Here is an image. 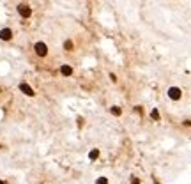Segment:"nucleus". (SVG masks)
I'll return each mask as SVG.
<instances>
[{"label": "nucleus", "instance_id": "f257e3e1", "mask_svg": "<svg viewBox=\"0 0 191 184\" xmlns=\"http://www.w3.org/2000/svg\"><path fill=\"white\" fill-rule=\"evenodd\" d=\"M16 9H18V14L21 18H30V16H32V9H30V5H27V4H19Z\"/></svg>", "mask_w": 191, "mask_h": 184}, {"label": "nucleus", "instance_id": "f03ea898", "mask_svg": "<svg viewBox=\"0 0 191 184\" xmlns=\"http://www.w3.org/2000/svg\"><path fill=\"white\" fill-rule=\"evenodd\" d=\"M34 50H36V55L37 57H46L48 55V46H46V43H36L34 44Z\"/></svg>", "mask_w": 191, "mask_h": 184}, {"label": "nucleus", "instance_id": "7ed1b4c3", "mask_svg": "<svg viewBox=\"0 0 191 184\" xmlns=\"http://www.w3.org/2000/svg\"><path fill=\"white\" fill-rule=\"evenodd\" d=\"M168 97H170L172 101H179V99L182 97V91H181L179 87H170V89H168Z\"/></svg>", "mask_w": 191, "mask_h": 184}, {"label": "nucleus", "instance_id": "20e7f679", "mask_svg": "<svg viewBox=\"0 0 191 184\" xmlns=\"http://www.w3.org/2000/svg\"><path fill=\"white\" fill-rule=\"evenodd\" d=\"M19 91L23 92L25 96H28V97H34L36 96V92H34V89L28 85V83H19Z\"/></svg>", "mask_w": 191, "mask_h": 184}, {"label": "nucleus", "instance_id": "39448f33", "mask_svg": "<svg viewBox=\"0 0 191 184\" xmlns=\"http://www.w3.org/2000/svg\"><path fill=\"white\" fill-rule=\"evenodd\" d=\"M0 39L2 41H11L13 39V30L11 28H2L0 30Z\"/></svg>", "mask_w": 191, "mask_h": 184}, {"label": "nucleus", "instance_id": "423d86ee", "mask_svg": "<svg viewBox=\"0 0 191 184\" xmlns=\"http://www.w3.org/2000/svg\"><path fill=\"white\" fill-rule=\"evenodd\" d=\"M60 74H62V76H71V74H73V67H71L69 64H62V66H60Z\"/></svg>", "mask_w": 191, "mask_h": 184}, {"label": "nucleus", "instance_id": "0eeeda50", "mask_svg": "<svg viewBox=\"0 0 191 184\" xmlns=\"http://www.w3.org/2000/svg\"><path fill=\"white\" fill-rule=\"evenodd\" d=\"M97 158H99V149H92V150L89 152V159L94 161V159H97Z\"/></svg>", "mask_w": 191, "mask_h": 184}, {"label": "nucleus", "instance_id": "6e6552de", "mask_svg": "<svg viewBox=\"0 0 191 184\" xmlns=\"http://www.w3.org/2000/svg\"><path fill=\"white\" fill-rule=\"evenodd\" d=\"M151 119H152V120H159V119H161V115H159V110H157V108H154V110L151 111Z\"/></svg>", "mask_w": 191, "mask_h": 184}, {"label": "nucleus", "instance_id": "1a4fd4ad", "mask_svg": "<svg viewBox=\"0 0 191 184\" xmlns=\"http://www.w3.org/2000/svg\"><path fill=\"white\" fill-rule=\"evenodd\" d=\"M64 50H66V52H71V50H73V41L66 39V41H64Z\"/></svg>", "mask_w": 191, "mask_h": 184}, {"label": "nucleus", "instance_id": "9d476101", "mask_svg": "<svg viewBox=\"0 0 191 184\" xmlns=\"http://www.w3.org/2000/svg\"><path fill=\"white\" fill-rule=\"evenodd\" d=\"M112 113H113V115H117V117H119V115H120V113H122V110H120V108H119V106H113V108H112Z\"/></svg>", "mask_w": 191, "mask_h": 184}, {"label": "nucleus", "instance_id": "9b49d317", "mask_svg": "<svg viewBox=\"0 0 191 184\" xmlns=\"http://www.w3.org/2000/svg\"><path fill=\"white\" fill-rule=\"evenodd\" d=\"M96 184H108V179H106V177H97Z\"/></svg>", "mask_w": 191, "mask_h": 184}, {"label": "nucleus", "instance_id": "f8f14e48", "mask_svg": "<svg viewBox=\"0 0 191 184\" xmlns=\"http://www.w3.org/2000/svg\"><path fill=\"white\" fill-rule=\"evenodd\" d=\"M110 80H112V82H117V74L110 73Z\"/></svg>", "mask_w": 191, "mask_h": 184}, {"label": "nucleus", "instance_id": "ddd939ff", "mask_svg": "<svg viewBox=\"0 0 191 184\" xmlns=\"http://www.w3.org/2000/svg\"><path fill=\"white\" fill-rule=\"evenodd\" d=\"M0 184H5V183H4V181H0Z\"/></svg>", "mask_w": 191, "mask_h": 184}]
</instances>
